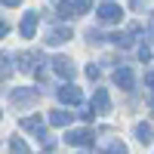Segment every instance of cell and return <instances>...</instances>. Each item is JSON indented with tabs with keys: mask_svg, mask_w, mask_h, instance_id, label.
<instances>
[{
	"mask_svg": "<svg viewBox=\"0 0 154 154\" xmlns=\"http://www.w3.org/2000/svg\"><path fill=\"white\" fill-rule=\"evenodd\" d=\"M0 3H3V6H19L22 0H0Z\"/></svg>",
	"mask_w": 154,
	"mask_h": 154,
	"instance_id": "44dd1931",
	"label": "cell"
},
{
	"mask_svg": "<svg viewBox=\"0 0 154 154\" xmlns=\"http://www.w3.org/2000/svg\"><path fill=\"white\" fill-rule=\"evenodd\" d=\"M9 148H12V154H31V151H28V145H25L19 136L12 139V142H9Z\"/></svg>",
	"mask_w": 154,
	"mask_h": 154,
	"instance_id": "9a60e30c",
	"label": "cell"
},
{
	"mask_svg": "<svg viewBox=\"0 0 154 154\" xmlns=\"http://www.w3.org/2000/svg\"><path fill=\"white\" fill-rule=\"evenodd\" d=\"M19 126H22V130H28V133H34L37 139H43V136H46V130H43V117H25Z\"/></svg>",
	"mask_w": 154,
	"mask_h": 154,
	"instance_id": "ba28073f",
	"label": "cell"
},
{
	"mask_svg": "<svg viewBox=\"0 0 154 154\" xmlns=\"http://www.w3.org/2000/svg\"><path fill=\"white\" fill-rule=\"evenodd\" d=\"M148 86H154V71H151V74H148Z\"/></svg>",
	"mask_w": 154,
	"mask_h": 154,
	"instance_id": "cb8c5ba5",
	"label": "cell"
},
{
	"mask_svg": "<svg viewBox=\"0 0 154 154\" xmlns=\"http://www.w3.org/2000/svg\"><path fill=\"white\" fill-rule=\"evenodd\" d=\"M6 34V22H0V37H3Z\"/></svg>",
	"mask_w": 154,
	"mask_h": 154,
	"instance_id": "603a6c76",
	"label": "cell"
},
{
	"mask_svg": "<svg viewBox=\"0 0 154 154\" xmlns=\"http://www.w3.org/2000/svg\"><path fill=\"white\" fill-rule=\"evenodd\" d=\"M49 123L53 126H68L71 123V111H53L49 114Z\"/></svg>",
	"mask_w": 154,
	"mask_h": 154,
	"instance_id": "4fadbf2b",
	"label": "cell"
},
{
	"mask_svg": "<svg viewBox=\"0 0 154 154\" xmlns=\"http://www.w3.org/2000/svg\"><path fill=\"white\" fill-rule=\"evenodd\" d=\"M139 59L148 62V59H151V49H148V46H139Z\"/></svg>",
	"mask_w": 154,
	"mask_h": 154,
	"instance_id": "d6986e66",
	"label": "cell"
},
{
	"mask_svg": "<svg viewBox=\"0 0 154 154\" xmlns=\"http://www.w3.org/2000/svg\"><path fill=\"white\" fill-rule=\"evenodd\" d=\"M59 99L65 102V105H80L83 96H80V89H77V86H62V89H59Z\"/></svg>",
	"mask_w": 154,
	"mask_h": 154,
	"instance_id": "8fae6325",
	"label": "cell"
},
{
	"mask_svg": "<svg viewBox=\"0 0 154 154\" xmlns=\"http://www.w3.org/2000/svg\"><path fill=\"white\" fill-rule=\"evenodd\" d=\"M123 19V9L117 3H111V0H105V3L99 6V22H108V25H117Z\"/></svg>",
	"mask_w": 154,
	"mask_h": 154,
	"instance_id": "6da1fadb",
	"label": "cell"
},
{
	"mask_svg": "<svg viewBox=\"0 0 154 154\" xmlns=\"http://www.w3.org/2000/svg\"><path fill=\"white\" fill-rule=\"evenodd\" d=\"M86 77H89V80H96V77H99V68H96V65H89V68H86Z\"/></svg>",
	"mask_w": 154,
	"mask_h": 154,
	"instance_id": "ffe728a7",
	"label": "cell"
},
{
	"mask_svg": "<svg viewBox=\"0 0 154 154\" xmlns=\"http://www.w3.org/2000/svg\"><path fill=\"white\" fill-rule=\"evenodd\" d=\"M136 139L142 145H148L151 139H154V130H151V123H136Z\"/></svg>",
	"mask_w": 154,
	"mask_h": 154,
	"instance_id": "7c38bea8",
	"label": "cell"
},
{
	"mask_svg": "<svg viewBox=\"0 0 154 154\" xmlns=\"http://www.w3.org/2000/svg\"><path fill=\"white\" fill-rule=\"evenodd\" d=\"M37 19H40V16H37L34 9L25 12V16H22V25H19V34H22V37H34V31H37Z\"/></svg>",
	"mask_w": 154,
	"mask_h": 154,
	"instance_id": "5b68a950",
	"label": "cell"
},
{
	"mask_svg": "<svg viewBox=\"0 0 154 154\" xmlns=\"http://www.w3.org/2000/svg\"><path fill=\"white\" fill-rule=\"evenodd\" d=\"M151 43H154V12H151Z\"/></svg>",
	"mask_w": 154,
	"mask_h": 154,
	"instance_id": "7402d4cb",
	"label": "cell"
},
{
	"mask_svg": "<svg viewBox=\"0 0 154 154\" xmlns=\"http://www.w3.org/2000/svg\"><path fill=\"white\" fill-rule=\"evenodd\" d=\"M71 37H74V34H71V28H49L43 40H46L49 46H62V43H68Z\"/></svg>",
	"mask_w": 154,
	"mask_h": 154,
	"instance_id": "7a4b0ae2",
	"label": "cell"
},
{
	"mask_svg": "<svg viewBox=\"0 0 154 154\" xmlns=\"http://www.w3.org/2000/svg\"><path fill=\"white\" fill-rule=\"evenodd\" d=\"M59 16L62 19H71V16H80V12H77V6L71 3V0H62V3H59Z\"/></svg>",
	"mask_w": 154,
	"mask_h": 154,
	"instance_id": "5bb4252c",
	"label": "cell"
},
{
	"mask_svg": "<svg viewBox=\"0 0 154 154\" xmlns=\"http://www.w3.org/2000/svg\"><path fill=\"white\" fill-rule=\"evenodd\" d=\"M86 40H89V43H102V40H105V34H99V31L89 28V31H86Z\"/></svg>",
	"mask_w": 154,
	"mask_h": 154,
	"instance_id": "e0dca14e",
	"label": "cell"
},
{
	"mask_svg": "<svg viewBox=\"0 0 154 154\" xmlns=\"http://www.w3.org/2000/svg\"><path fill=\"white\" fill-rule=\"evenodd\" d=\"M93 108L99 111V114H105L108 108H111V99H108V89H96V93H93Z\"/></svg>",
	"mask_w": 154,
	"mask_h": 154,
	"instance_id": "30bf717a",
	"label": "cell"
},
{
	"mask_svg": "<svg viewBox=\"0 0 154 154\" xmlns=\"http://www.w3.org/2000/svg\"><path fill=\"white\" fill-rule=\"evenodd\" d=\"M53 71L62 77V80H71V77L77 74L74 65H71V59H65V56H56V59H53Z\"/></svg>",
	"mask_w": 154,
	"mask_h": 154,
	"instance_id": "3957f363",
	"label": "cell"
},
{
	"mask_svg": "<svg viewBox=\"0 0 154 154\" xmlns=\"http://www.w3.org/2000/svg\"><path fill=\"white\" fill-rule=\"evenodd\" d=\"M74 6H77V12H80V16H83V12L89 9V0H74Z\"/></svg>",
	"mask_w": 154,
	"mask_h": 154,
	"instance_id": "ac0fdd59",
	"label": "cell"
},
{
	"mask_svg": "<svg viewBox=\"0 0 154 154\" xmlns=\"http://www.w3.org/2000/svg\"><path fill=\"white\" fill-rule=\"evenodd\" d=\"M37 59H43V56L40 53H25V56L16 59V68L19 71H37Z\"/></svg>",
	"mask_w": 154,
	"mask_h": 154,
	"instance_id": "9c48e42d",
	"label": "cell"
},
{
	"mask_svg": "<svg viewBox=\"0 0 154 154\" xmlns=\"http://www.w3.org/2000/svg\"><path fill=\"white\" fill-rule=\"evenodd\" d=\"M108 154H126V145L123 142H111L108 145Z\"/></svg>",
	"mask_w": 154,
	"mask_h": 154,
	"instance_id": "2e32d148",
	"label": "cell"
},
{
	"mask_svg": "<svg viewBox=\"0 0 154 154\" xmlns=\"http://www.w3.org/2000/svg\"><path fill=\"white\" fill-rule=\"evenodd\" d=\"M65 139H68V145H93V130L80 126V130H71Z\"/></svg>",
	"mask_w": 154,
	"mask_h": 154,
	"instance_id": "277c9868",
	"label": "cell"
},
{
	"mask_svg": "<svg viewBox=\"0 0 154 154\" xmlns=\"http://www.w3.org/2000/svg\"><path fill=\"white\" fill-rule=\"evenodd\" d=\"M12 105H28V102L37 99V89H28V86H19V89H12Z\"/></svg>",
	"mask_w": 154,
	"mask_h": 154,
	"instance_id": "8992f818",
	"label": "cell"
},
{
	"mask_svg": "<svg viewBox=\"0 0 154 154\" xmlns=\"http://www.w3.org/2000/svg\"><path fill=\"white\" fill-rule=\"evenodd\" d=\"M114 83H117L120 89H126V93H130L133 83H136V77H133V71H130V68H117V71H114Z\"/></svg>",
	"mask_w": 154,
	"mask_h": 154,
	"instance_id": "52a82bcc",
	"label": "cell"
}]
</instances>
